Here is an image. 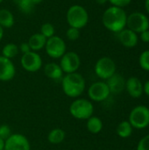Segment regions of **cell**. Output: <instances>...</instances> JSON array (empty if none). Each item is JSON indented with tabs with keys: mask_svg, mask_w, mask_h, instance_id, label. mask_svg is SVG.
Masks as SVG:
<instances>
[{
	"mask_svg": "<svg viewBox=\"0 0 149 150\" xmlns=\"http://www.w3.org/2000/svg\"><path fill=\"white\" fill-rule=\"evenodd\" d=\"M63 73L65 74H70L77 72L81 66V59L77 53L74 51L66 52L61 58H60V63Z\"/></svg>",
	"mask_w": 149,
	"mask_h": 150,
	"instance_id": "obj_9",
	"label": "cell"
},
{
	"mask_svg": "<svg viewBox=\"0 0 149 150\" xmlns=\"http://www.w3.org/2000/svg\"><path fill=\"white\" fill-rule=\"evenodd\" d=\"M116 63L115 62L107 56L99 58L94 67L96 75L103 80H107L116 73Z\"/></svg>",
	"mask_w": 149,
	"mask_h": 150,
	"instance_id": "obj_7",
	"label": "cell"
},
{
	"mask_svg": "<svg viewBox=\"0 0 149 150\" xmlns=\"http://www.w3.org/2000/svg\"><path fill=\"white\" fill-rule=\"evenodd\" d=\"M143 93L149 97V80L145 83V84H143Z\"/></svg>",
	"mask_w": 149,
	"mask_h": 150,
	"instance_id": "obj_33",
	"label": "cell"
},
{
	"mask_svg": "<svg viewBox=\"0 0 149 150\" xmlns=\"http://www.w3.org/2000/svg\"><path fill=\"white\" fill-rule=\"evenodd\" d=\"M126 90L130 97L139 98L143 94V83L135 76H131L126 81Z\"/></svg>",
	"mask_w": 149,
	"mask_h": 150,
	"instance_id": "obj_14",
	"label": "cell"
},
{
	"mask_svg": "<svg viewBox=\"0 0 149 150\" xmlns=\"http://www.w3.org/2000/svg\"><path fill=\"white\" fill-rule=\"evenodd\" d=\"M3 1H4V0H0V4H1V3H2Z\"/></svg>",
	"mask_w": 149,
	"mask_h": 150,
	"instance_id": "obj_39",
	"label": "cell"
},
{
	"mask_svg": "<svg viewBox=\"0 0 149 150\" xmlns=\"http://www.w3.org/2000/svg\"><path fill=\"white\" fill-rule=\"evenodd\" d=\"M128 121L133 128H146L149 126V108L145 105L135 106L129 114Z\"/></svg>",
	"mask_w": 149,
	"mask_h": 150,
	"instance_id": "obj_5",
	"label": "cell"
},
{
	"mask_svg": "<svg viewBox=\"0 0 149 150\" xmlns=\"http://www.w3.org/2000/svg\"><path fill=\"white\" fill-rule=\"evenodd\" d=\"M66 137V133L61 128H54L47 134V141L50 144H61Z\"/></svg>",
	"mask_w": 149,
	"mask_h": 150,
	"instance_id": "obj_21",
	"label": "cell"
},
{
	"mask_svg": "<svg viewBox=\"0 0 149 150\" xmlns=\"http://www.w3.org/2000/svg\"><path fill=\"white\" fill-rule=\"evenodd\" d=\"M66 37L68 40L75 41L80 37V30L75 27H68L66 31Z\"/></svg>",
	"mask_w": 149,
	"mask_h": 150,
	"instance_id": "obj_27",
	"label": "cell"
},
{
	"mask_svg": "<svg viewBox=\"0 0 149 150\" xmlns=\"http://www.w3.org/2000/svg\"><path fill=\"white\" fill-rule=\"evenodd\" d=\"M139 62L142 69L149 71V50H145L141 54Z\"/></svg>",
	"mask_w": 149,
	"mask_h": 150,
	"instance_id": "obj_26",
	"label": "cell"
},
{
	"mask_svg": "<svg viewBox=\"0 0 149 150\" xmlns=\"http://www.w3.org/2000/svg\"><path fill=\"white\" fill-rule=\"evenodd\" d=\"M69 113L79 120H87L93 116L94 105L92 102L86 98H76L69 105Z\"/></svg>",
	"mask_w": 149,
	"mask_h": 150,
	"instance_id": "obj_4",
	"label": "cell"
},
{
	"mask_svg": "<svg viewBox=\"0 0 149 150\" xmlns=\"http://www.w3.org/2000/svg\"><path fill=\"white\" fill-rule=\"evenodd\" d=\"M145 8L149 14V0H145Z\"/></svg>",
	"mask_w": 149,
	"mask_h": 150,
	"instance_id": "obj_37",
	"label": "cell"
},
{
	"mask_svg": "<svg viewBox=\"0 0 149 150\" xmlns=\"http://www.w3.org/2000/svg\"><path fill=\"white\" fill-rule=\"evenodd\" d=\"M126 26L134 33H141L149 29V19L147 15L140 11H134L127 16Z\"/></svg>",
	"mask_w": 149,
	"mask_h": 150,
	"instance_id": "obj_8",
	"label": "cell"
},
{
	"mask_svg": "<svg viewBox=\"0 0 149 150\" xmlns=\"http://www.w3.org/2000/svg\"><path fill=\"white\" fill-rule=\"evenodd\" d=\"M14 2L17 4L18 10L24 14H30L34 8V5L29 0H14Z\"/></svg>",
	"mask_w": 149,
	"mask_h": 150,
	"instance_id": "obj_24",
	"label": "cell"
},
{
	"mask_svg": "<svg viewBox=\"0 0 149 150\" xmlns=\"http://www.w3.org/2000/svg\"><path fill=\"white\" fill-rule=\"evenodd\" d=\"M108 2H110V4L112 6H116V7H119V8H123L127 6L132 0H107Z\"/></svg>",
	"mask_w": 149,
	"mask_h": 150,
	"instance_id": "obj_30",
	"label": "cell"
},
{
	"mask_svg": "<svg viewBox=\"0 0 149 150\" xmlns=\"http://www.w3.org/2000/svg\"><path fill=\"white\" fill-rule=\"evenodd\" d=\"M126 79L119 74L115 73L106 80V84L112 94H120L126 89Z\"/></svg>",
	"mask_w": 149,
	"mask_h": 150,
	"instance_id": "obj_15",
	"label": "cell"
},
{
	"mask_svg": "<svg viewBox=\"0 0 149 150\" xmlns=\"http://www.w3.org/2000/svg\"><path fill=\"white\" fill-rule=\"evenodd\" d=\"M118 38L119 42L124 47L128 48L134 47L138 44L139 40L138 34L128 28H125L119 33H118Z\"/></svg>",
	"mask_w": 149,
	"mask_h": 150,
	"instance_id": "obj_16",
	"label": "cell"
},
{
	"mask_svg": "<svg viewBox=\"0 0 149 150\" xmlns=\"http://www.w3.org/2000/svg\"><path fill=\"white\" fill-rule=\"evenodd\" d=\"M126 19L127 15L123 8L110 6L107 8L102 16V23L104 26L112 32V33H119L126 26Z\"/></svg>",
	"mask_w": 149,
	"mask_h": 150,
	"instance_id": "obj_1",
	"label": "cell"
},
{
	"mask_svg": "<svg viewBox=\"0 0 149 150\" xmlns=\"http://www.w3.org/2000/svg\"><path fill=\"white\" fill-rule=\"evenodd\" d=\"M117 134L123 139H126L129 138L132 134H133V127L131 126V124L129 123L128 120H124L122 122H120L116 129Z\"/></svg>",
	"mask_w": 149,
	"mask_h": 150,
	"instance_id": "obj_22",
	"label": "cell"
},
{
	"mask_svg": "<svg viewBox=\"0 0 149 150\" xmlns=\"http://www.w3.org/2000/svg\"><path fill=\"white\" fill-rule=\"evenodd\" d=\"M140 38L141 40L145 42V43H148L149 42V29L148 30H146L142 33H140Z\"/></svg>",
	"mask_w": 149,
	"mask_h": 150,
	"instance_id": "obj_32",
	"label": "cell"
},
{
	"mask_svg": "<svg viewBox=\"0 0 149 150\" xmlns=\"http://www.w3.org/2000/svg\"><path fill=\"white\" fill-rule=\"evenodd\" d=\"M137 150H149V134L141 139L137 145Z\"/></svg>",
	"mask_w": 149,
	"mask_h": 150,
	"instance_id": "obj_29",
	"label": "cell"
},
{
	"mask_svg": "<svg viewBox=\"0 0 149 150\" xmlns=\"http://www.w3.org/2000/svg\"><path fill=\"white\" fill-rule=\"evenodd\" d=\"M45 76L54 81H60L63 77V71L61 66L56 62H48L44 66Z\"/></svg>",
	"mask_w": 149,
	"mask_h": 150,
	"instance_id": "obj_17",
	"label": "cell"
},
{
	"mask_svg": "<svg viewBox=\"0 0 149 150\" xmlns=\"http://www.w3.org/2000/svg\"><path fill=\"white\" fill-rule=\"evenodd\" d=\"M44 48L47 54L53 59H60L67 52L65 41L61 37L57 35L47 39Z\"/></svg>",
	"mask_w": 149,
	"mask_h": 150,
	"instance_id": "obj_6",
	"label": "cell"
},
{
	"mask_svg": "<svg viewBox=\"0 0 149 150\" xmlns=\"http://www.w3.org/2000/svg\"><path fill=\"white\" fill-rule=\"evenodd\" d=\"M47 40V39L44 37L40 33H37L32 34L27 42L32 51L38 52L45 47Z\"/></svg>",
	"mask_w": 149,
	"mask_h": 150,
	"instance_id": "obj_18",
	"label": "cell"
},
{
	"mask_svg": "<svg viewBox=\"0 0 149 150\" xmlns=\"http://www.w3.org/2000/svg\"><path fill=\"white\" fill-rule=\"evenodd\" d=\"M96 2H97L98 4H105L107 2V0H96Z\"/></svg>",
	"mask_w": 149,
	"mask_h": 150,
	"instance_id": "obj_38",
	"label": "cell"
},
{
	"mask_svg": "<svg viewBox=\"0 0 149 150\" xmlns=\"http://www.w3.org/2000/svg\"><path fill=\"white\" fill-rule=\"evenodd\" d=\"M20 63L22 68L29 73H35L42 68L41 56L38 54V52L34 51H30L22 54Z\"/></svg>",
	"mask_w": 149,
	"mask_h": 150,
	"instance_id": "obj_10",
	"label": "cell"
},
{
	"mask_svg": "<svg viewBox=\"0 0 149 150\" xmlns=\"http://www.w3.org/2000/svg\"><path fill=\"white\" fill-rule=\"evenodd\" d=\"M40 33L44 37H46L47 39H49V38L55 35V28H54L53 24L47 22V23H44L40 26Z\"/></svg>",
	"mask_w": 149,
	"mask_h": 150,
	"instance_id": "obj_25",
	"label": "cell"
},
{
	"mask_svg": "<svg viewBox=\"0 0 149 150\" xmlns=\"http://www.w3.org/2000/svg\"><path fill=\"white\" fill-rule=\"evenodd\" d=\"M18 53H19L18 46H17L14 43H7L2 48V56L11 60L16 57L18 54Z\"/></svg>",
	"mask_w": 149,
	"mask_h": 150,
	"instance_id": "obj_23",
	"label": "cell"
},
{
	"mask_svg": "<svg viewBox=\"0 0 149 150\" xmlns=\"http://www.w3.org/2000/svg\"><path fill=\"white\" fill-rule=\"evenodd\" d=\"M16 75V68L11 59L0 55V81L10 82Z\"/></svg>",
	"mask_w": 149,
	"mask_h": 150,
	"instance_id": "obj_13",
	"label": "cell"
},
{
	"mask_svg": "<svg viewBox=\"0 0 149 150\" xmlns=\"http://www.w3.org/2000/svg\"><path fill=\"white\" fill-rule=\"evenodd\" d=\"M4 28L0 25V41L3 40V38H4Z\"/></svg>",
	"mask_w": 149,
	"mask_h": 150,
	"instance_id": "obj_35",
	"label": "cell"
},
{
	"mask_svg": "<svg viewBox=\"0 0 149 150\" xmlns=\"http://www.w3.org/2000/svg\"><path fill=\"white\" fill-rule=\"evenodd\" d=\"M89 18L90 17L87 10L80 4L71 5L66 13V19L68 25L79 30L87 25Z\"/></svg>",
	"mask_w": 149,
	"mask_h": 150,
	"instance_id": "obj_3",
	"label": "cell"
},
{
	"mask_svg": "<svg viewBox=\"0 0 149 150\" xmlns=\"http://www.w3.org/2000/svg\"><path fill=\"white\" fill-rule=\"evenodd\" d=\"M18 49H19V52L22 53V54H26V53L32 51L31 48H30V47H29L28 42H23V43H21V44L18 46Z\"/></svg>",
	"mask_w": 149,
	"mask_h": 150,
	"instance_id": "obj_31",
	"label": "cell"
},
{
	"mask_svg": "<svg viewBox=\"0 0 149 150\" xmlns=\"http://www.w3.org/2000/svg\"><path fill=\"white\" fill-rule=\"evenodd\" d=\"M103 127L104 125H103L102 120L97 116H91L90 118L87 120V122H86L87 130L92 134H99L102 131Z\"/></svg>",
	"mask_w": 149,
	"mask_h": 150,
	"instance_id": "obj_20",
	"label": "cell"
},
{
	"mask_svg": "<svg viewBox=\"0 0 149 150\" xmlns=\"http://www.w3.org/2000/svg\"><path fill=\"white\" fill-rule=\"evenodd\" d=\"M29 1L35 6V5H37V4H40L43 0H29Z\"/></svg>",
	"mask_w": 149,
	"mask_h": 150,
	"instance_id": "obj_34",
	"label": "cell"
},
{
	"mask_svg": "<svg viewBox=\"0 0 149 150\" xmlns=\"http://www.w3.org/2000/svg\"><path fill=\"white\" fill-rule=\"evenodd\" d=\"M4 142L5 141L0 138V150H4Z\"/></svg>",
	"mask_w": 149,
	"mask_h": 150,
	"instance_id": "obj_36",
	"label": "cell"
},
{
	"mask_svg": "<svg viewBox=\"0 0 149 150\" xmlns=\"http://www.w3.org/2000/svg\"><path fill=\"white\" fill-rule=\"evenodd\" d=\"M11 135V127L8 125H1L0 126V138L4 141L7 140Z\"/></svg>",
	"mask_w": 149,
	"mask_h": 150,
	"instance_id": "obj_28",
	"label": "cell"
},
{
	"mask_svg": "<svg viewBox=\"0 0 149 150\" xmlns=\"http://www.w3.org/2000/svg\"><path fill=\"white\" fill-rule=\"evenodd\" d=\"M4 150H31L29 140L21 134H11L5 140Z\"/></svg>",
	"mask_w": 149,
	"mask_h": 150,
	"instance_id": "obj_12",
	"label": "cell"
},
{
	"mask_svg": "<svg viewBox=\"0 0 149 150\" xmlns=\"http://www.w3.org/2000/svg\"><path fill=\"white\" fill-rule=\"evenodd\" d=\"M15 24L13 13L8 9L0 10V25L4 28H11Z\"/></svg>",
	"mask_w": 149,
	"mask_h": 150,
	"instance_id": "obj_19",
	"label": "cell"
},
{
	"mask_svg": "<svg viewBox=\"0 0 149 150\" xmlns=\"http://www.w3.org/2000/svg\"><path fill=\"white\" fill-rule=\"evenodd\" d=\"M111 92L105 82L98 81L93 83L88 89V96L90 101L103 102L106 100Z\"/></svg>",
	"mask_w": 149,
	"mask_h": 150,
	"instance_id": "obj_11",
	"label": "cell"
},
{
	"mask_svg": "<svg viewBox=\"0 0 149 150\" xmlns=\"http://www.w3.org/2000/svg\"><path fill=\"white\" fill-rule=\"evenodd\" d=\"M61 82L62 91L68 98H78L85 91V79L77 72L65 74Z\"/></svg>",
	"mask_w": 149,
	"mask_h": 150,
	"instance_id": "obj_2",
	"label": "cell"
}]
</instances>
